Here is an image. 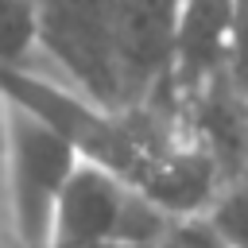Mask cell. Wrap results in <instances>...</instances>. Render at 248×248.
<instances>
[{
    "label": "cell",
    "instance_id": "obj_1",
    "mask_svg": "<svg viewBox=\"0 0 248 248\" xmlns=\"http://www.w3.org/2000/svg\"><path fill=\"white\" fill-rule=\"evenodd\" d=\"M78 163V147L46 116L0 93V186L19 248L50 240L54 205Z\"/></svg>",
    "mask_w": 248,
    "mask_h": 248
},
{
    "label": "cell",
    "instance_id": "obj_2",
    "mask_svg": "<svg viewBox=\"0 0 248 248\" xmlns=\"http://www.w3.org/2000/svg\"><path fill=\"white\" fill-rule=\"evenodd\" d=\"M178 221L151 202L140 186L116 170L81 159L62 186L46 244H93V248H147ZM43 244V248H46Z\"/></svg>",
    "mask_w": 248,
    "mask_h": 248
},
{
    "label": "cell",
    "instance_id": "obj_3",
    "mask_svg": "<svg viewBox=\"0 0 248 248\" xmlns=\"http://www.w3.org/2000/svg\"><path fill=\"white\" fill-rule=\"evenodd\" d=\"M39 4V70L70 89L120 108L116 0H35Z\"/></svg>",
    "mask_w": 248,
    "mask_h": 248
},
{
    "label": "cell",
    "instance_id": "obj_4",
    "mask_svg": "<svg viewBox=\"0 0 248 248\" xmlns=\"http://www.w3.org/2000/svg\"><path fill=\"white\" fill-rule=\"evenodd\" d=\"M178 12L182 0H116V62L124 105L174 97L170 62H174Z\"/></svg>",
    "mask_w": 248,
    "mask_h": 248
},
{
    "label": "cell",
    "instance_id": "obj_5",
    "mask_svg": "<svg viewBox=\"0 0 248 248\" xmlns=\"http://www.w3.org/2000/svg\"><path fill=\"white\" fill-rule=\"evenodd\" d=\"M232 8L236 0H182L178 31H174V62H170V93L178 97V105L225 74Z\"/></svg>",
    "mask_w": 248,
    "mask_h": 248
},
{
    "label": "cell",
    "instance_id": "obj_6",
    "mask_svg": "<svg viewBox=\"0 0 248 248\" xmlns=\"http://www.w3.org/2000/svg\"><path fill=\"white\" fill-rule=\"evenodd\" d=\"M0 70H39L35 0H0Z\"/></svg>",
    "mask_w": 248,
    "mask_h": 248
},
{
    "label": "cell",
    "instance_id": "obj_7",
    "mask_svg": "<svg viewBox=\"0 0 248 248\" xmlns=\"http://www.w3.org/2000/svg\"><path fill=\"white\" fill-rule=\"evenodd\" d=\"M202 221L221 248H248V178L221 186Z\"/></svg>",
    "mask_w": 248,
    "mask_h": 248
},
{
    "label": "cell",
    "instance_id": "obj_8",
    "mask_svg": "<svg viewBox=\"0 0 248 248\" xmlns=\"http://www.w3.org/2000/svg\"><path fill=\"white\" fill-rule=\"evenodd\" d=\"M225 81L248 101V0H236V8H232V39H229Z\"/></svg>",
    "mask_w": 248,
    "mask_h": 248
},
{
    "label": "cell",
    "instance_id": "obj_9",
    "mask_svg": "<svg viewBox=\"0 0 248 248\" xmlns=\"http://www.w3.org/2000/svg\"><path fill=\"white\" fill-rule=\"evenodd\" d=\"M147 248H221V244H217V236L205 229V221L194 217V221H178L167 236H159V240L147 244Z\"/></svg>",
    "mask_w": 248,
    "mask_h": 248
},
{
    "label": "cell",
    "instance_id": "obj_10",
    "mask_svg": "<svg viewBox=\"0 0 248 248\" xmlns=\"http://www.w3.org/2000/svg\"><path fill=\"white\" fill-rule=\"evenodd\" d=\"M46 248H93V244H46Z\"/></svg>",
    "mask_w": 248,
    "mask_h": 248
}]
</instances>
